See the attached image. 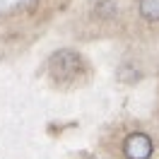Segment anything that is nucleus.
<instances>
[{"instance_id":"obj_3","label":"nucleus","mask_w":159,"mask_h":159,"mask_svg":"<svg viewBox=\"0 0 159 159\" xmlns=\"http://www.w3.org/2000/svg\"><path fill=\"white\" fill-rule=\"evenodd\" d=\"M140 15L149 22H159V0H140L138 2Z\"/></svg>"},{"instance_id":"obj_2","label":"nucleus","mask_w":159,"mask_h":159,"mask_svg":"<svg viewBox=\"0 0 159 159\" xmlns=\"http://www.w3.org/2000/svg\"><path fill=\"white\" fill-rule=\"evenodd\" d=\"M154 152V142L147 133H130L123 140V157L125 159H149Z\"/></svg>"},{"instance_id":"obj_1","label":"nucleus","mask_w":159,"mask_h":159,"mask_svg":"<svg viewBox=\"0 0 159 159\" xmlns=\"http://www.w3.org/2000/svg\"><path fill=\"white\" fill-rule=\"evenodd\" d=\"M80 70H82V58L75 51L63 48V51H56L48 58V72L58 84H70L80 75Z\"/></svg>"}]
</instances>
